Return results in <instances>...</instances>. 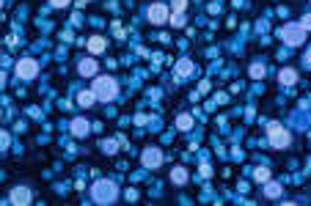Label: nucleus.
I'll return each instance as SVG.
<instances>
[{
    "label": "nucleus",
    "instance_id": "nucleus-1",
    "mask_svg": "<svg viewBox=\"0 0 311 206\" xmlns=\"http://www.w3.org/2000/svg\"><path fill=\"white\" fill-rule=\"evenodd\" d=\"M91 198H94L96 204H113V201L119 198V187H116V182H110V179H99V182L91 187Z\"/></svg>",
    "mask_w": 311,
    "mask_h": 206
},
{
    "label": "nucleus",
    "instance_id": "nucleus-2",
    "mask_svg": "<svg viewBox=\"0 0 311 206\" xmlns=\"http://www.w3.org/2000/svg\"><path fill=\"white\" fill-rule=\"evenodd\" d=\"M91 91L96 94L99 102H110V99L119 96V82H116L113 77H96V82H94V88Z\"/></svg>",
    "mask_w": 311,
    "mask_h": 206
},
{
    "label": "nucleus",
    "instance_id": "nucleus-3",
    "mask_svg": "<svg viewBox=\"0 0 311 206\" xmlns=\"http://www.w3.org/2000/svg\"><path fill=\"white\" fill-rule=\"evenodd\" d=\"M281 39L287 41V44H292V47H300L306 41V30H303V25L300 22H289V25H284L281 28Z\"/></svg>",
    "mask_w": 311,
    "mask_h": 206
},
{
    "label": "nucleus",
    "instance_id": "nucleus-4",
    "mask_svg": "<svg viewBox=\"0 0 311 206\" xmlns=\"http://www.w3.org/2000/svg\"><path fill=\"white\" fill-rule=\"evenodd\" d=\"M267 137H270V146H275V148H287L289 143H292L289 132L284 130L281 124H270V132H267Z\"/></svg>",
    "mask_w": 311,
    "mask_h": 206
},
{
    "label": "nucleus",
    "instance_id": "nucleus-5",
    "mask_svg": "<svg viewBox=\"0 0 311 206\" xmlns=\"http://www.w3.org/2000/svg\"><path fill=\"white\" fill-rule=\"evenodd\" d=\"M36 74H39V64L33 58H22L17 64V77L19 80H33Z\"/></svg>",
    "mask_w": 311,
    "mask_h": 206
},
{
    "label": "nucleus",
    "instance_id": "nucleus-6",
    "mask_svg": "<svg viewBox=\"0 0 311 206\" xmlns=\"http://www.w3.org/2000/svg\"><path fill=\"white\" fill-rule=\"evenodd\" d=\"M149 19H152L155 25L168 22V8L162 6V3H155V6H149Z\"/></svg>",
    "mask_w": 311,
    "mask_h": 206
},
{
    "label": "nucleus",
    "instance_id": "nucleus-7",
    "mask_svg": "<svg viewBox=\"0 0 311 206\" xmlns=\"http://www.w3.org/2000/svg\"><path fill=\"white\" fill-rule=\"evenodd\" d=\"M30 195H33V193H30V190L28 187H14L11 190V198H8V201H11V204H30V201H33V198H30Z\"/></svg>",
    "mask_w": 311,
    "mask_h": 206
},
{
    "label": "nucleus",
    "instance_id": "nucleus-8",
    "mask_svg": "<svg viewBox=\"0 0 311 206\" xmlns=\"http://www.w3.org/2000/svg\"><path fill=\"white\" fill-rule=\"evenodd\" d=\"M160 162H162V154L157 151V148L144 151V165H146V168H160Z\"/></svg>",
    "mask_w": 311,
    "mask_h": 206
},
{
    "label": "nucleus",
    "instance_id": "nucleus-9",
    "mask_svg": "<svg viewBox=\"0 0 311 206\" xmlns=\"http://www.w3.org/2000/svg\"><path fill=\"white\" fill-rule=\"evenodd\" d=\"M72 135L75 137H85V135H88V121H85V118H75V121H72Z\"/></svg>",
    "mask_w": 311,
    "mask_h": 206
},
{
    "label": "nucleus",
    "instance_id": "nucleus-10",
    "mask_svg": "<svg viewBox=\"0 0 311 206\" xmlns=\"http://www.w3.org/2000/svg\"><path fill=\"white\" fill-rule=\"evenodd\" d=\"M94 102H96V94H94V91H80V94H78V105H80V107H91Z\"/></svg>",
    "mask_w": 311,
    "mask_h": 206
},
{
    "label": "nucleus",
    "instance_id": "nucleus-11",
    "mask_svg": "<svg viewBox=\"0 0 311 206\" xmlns=\"http://www.w3.org/2000/svg\"><path fill=\"white\" fill-rule=\"evenodd\" d=\"M102 50H105V39H102V36H91V39H88V53L99 55Z\"/></svg>",
    "mask_w": 311,
    "mask_h": 206
},
{
    "label": "nucleus",
    "instance_id": "nucleus-12",
    "mask_svg": "<svg viewBox=\"0 0 311 206\" xmlns=\"http://www.w3.org/2000/svg\"><path fill=\"white\" fill-rule=\"evenodd\" d=\"M278 80H281L284 85H295V80H298V71H295V69H281Z\"/></svg>",
    "mask_w": 311,
    "mask_h": 206
},
{
    "label": "nucleus",
    "instance_id": "nucleus-13",
    "mask_svg": "<svg viewBox=\"0 0 311 206\" xmlns=\"http://www.w3.org/2000/svg\"><path fill=\"white\" fill-rule=\"evenodd\" d=\"M80 74H85V77H94V74H96V61L85 58L83 64H80Z\"/></svg>",
    "mask_w": 311,
    "mask_h": 206
},
{
    "label": "nucleus",
    "instance_id": "nucleus-14",
    "mask_svg": "<svg viewBox=\"0 0 311 206\" xmlns=\"http://www.w3.org/2000/svg\"><path fill=\"white\" fill-rule=\"evenodd\" d=\"M190 71H193V64H190L187 58H182L179 64H176V74H179V77H187Z\"/></svg>",
    "mask_w": 311,
    "mask_h": 206
},
{
    "label": "nucleus",
    "instance_id": "nucleus-15",
    "mask_svg": "<svg viewBox=\"0 0 311 206\" xmlns=\"http://www.w3.org/2000/svg\"><path fill=\"white\" fill-rule=\"evenodd\" d=\"M171 179H174V184H185L187 182V171L185 168H174V171H171Z\"/></svg>",
    "mask_w": 311,
    "mask_h": 206
},
{
    "label": "nucleus",
    "instance_id": "nucleus-16",
    "mask_svg": "<svg viewBox=\"0 0 311 206\" xmlns=\"http://www.w3.org/2000/svg\"><path fill=\"white\" fill-rule=\"evenodd\" d=\"M176 127H179V130H190V127H193V118L185 113V116H179V118H176Z\"/></svg>",
    "mask_w": 311,
    "mask_h": 206
},
{
    "label": "nucleus",
    "instance_id": "nucleus-17",
    "mask_svg": "<svg viewBox=\"0 0 311 206\" xmlns=\"http://www.w3.org/2000/svg\"><path fill=\"white\" fill-rule=\"evenodd\" d=\"M264 195H270V198H278V195H281V187H278V184H267V187H264Z\"/></svg>",
    "mask_w": 311,
    "mask_h": 206
},
{
    "label": "nucleus",
    "instance_id": "nucleus-18",
    "mask_svg": "<svg viewBox=\"0 0 311 206\" xmlns=\"http://www.w3.org/2000/svg\"><path fill=\"white\" fill-rule=\"evenodd\" d=\"M256 182H270V171H267V168H259V171H256Z\"/></svg>",
    "mask_w": 311,
    "mask_h": 206
},
{
    "label": "nucleus",
    "instance_id": "nucleus-19",
    "mask_svg": "<svg viewBox=\"0 0 311 206\" xmlns=\"http://www.w3.org/2000/svg\"><path fill=\"white\" fill-rule=\"evenodd\" d=\"M251 77H253V80H259V77H264V66L253 64V66H251Z\"/></svg>",
    "mask_w": 311,
    "mask_h": 206
},
{
    "label": "nucleus",
    "instance_id": "nucleus-20",
    "mask_svg": "<svg viewBox=\"0 0 311 206\" xmlns=\"http://www.w3.org/2000/svg\"><path fill=\"white\" fill-rule=\"evenodd\" d=\"M187 8V0H174V14H182Z\"/></svg>",
    "mask_w": 311,
    "mask_h": 206
},
{
    "label": "nucleus",
    "instance_id": "nucleus-21",
    "mask_svg": "<svg viewBox=\"0 0 311 206\" xmlns=\"http://www.w3.org/2000/svg\"><path fill=\"white\" fill-rule=\"evenodd\" d=\"M8 143H11L8 132H3V130H0V148H8Z\"/></svg>",
    "mask_w": 311,
    "mask_h": 206
},
{
    "label": "nucleus",
    "instance_id": "nucleus-22",
    "mask_svg": "<svg viewBox=\"0 0 311 206\" xmlns=\"http://www.w3.org/2000/svg\"><path fill=\"white\" fill-rule=\"evenodd\" d=\"M50 3H53L55 8H66L69 3H72V0H50Z\"/></svg>",
    "mask_w": 311,
    "mask_h": 206
},
{
    "label": "nucleus",
    "instance_id": "nucleus-23",
    "mask_svg": "<svg viewBox=\"0 0 311 206\" xmlns=\"http://www.w3.org/2000/svg\"><path fill=\"white\" fill-rule=\"evenodd\" d=\"M300 25H303V30H311V17H303V19H300Z\"/></svg>",
    "mask_w": 311,
    "mask_h": 206
},
{
    "label": "nucleus",
    "instance_id": "nucleus-24",
    "mask_svg": "<svg viewBox=\"0 0 311 206\" xmlns=\"http://www.w3.org/2000/svg\"><path fill=\"white\" fill-rule=\"evenodd\" d=\"M171 22H174V25H185V17H182V14H174V19H171Z\"/></svg>",
    "mask_w": 311,
    "mask_h": 206
},
{
    "label": "nucleus",
    "instance_id": "nucleus-25",
    "mask_svg": "<svg viewBox=\"0 0 311 206\" xmlns=\"http://www.w3.org/2000/svg\"><path fill=\"white\" fill-rule=\"evenodd\" d=\"M80 3H88V0H80Z\"/></svg>",
    "mask_w": 311,
    "mask_h": 206
},
{
    "label": "nucleus",
    "instance_id": "nucleus-26",
    "mask_svg": "<svg viewBox=\"0 0 311 206\" xmlns=\"http://www.w3.org/2000/svg\"><path fill=\"white\" fill-rule=\"evenodd\" d=\"M0 8H3V0H0Z\"/></svg>",
    "mask_w": 311,
    "mask_h": 206
}]
</instances>
